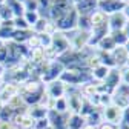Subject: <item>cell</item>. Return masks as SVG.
Here are the masks:
<instances>
[{
	"mask_svg": "<svg viewBox=\"0 0 129 129\" xmlns=\"http://www.w3.org/2000/svg\"><path fill=\"white\" fill-rule=\"evenodd\" d=\"M77 20H78V14L75 11V8H71L64 15L58 20H55V29L58 32H63V34H66V32H71L74 29H77Z\"/></svg>",
	"mask_w": 129,
	"mask_h": 129,
	"instance_id": "6da1fadb",
	"label": "cell"
},
{
	"mask_svg": "<svg viewBox=\"0 0 129 129\" xmlns=\"http://www.w3.org/2000/svg\"><path fill=\"white\" fill-rule=\"evenodd\" d=\"M63 71H64V66H63V64H61L58 60H52V61L48 63V68H46V71L42 74L40 82H42L43 85H46V83H49V82H54V80H58Z\"/></svg>",
	"mask_w": 129,
	"mask_h": 129,
	"instance_id": "7a4b0ae2",
	"label": "cell"
},
{
	"mask_svg": "<svg viewBox=\"0 0 129 129\" xmlns=\"http://www.w3.org/2000/svg\"><path fill=\"white\" fill-rule=\"evenodd\" d=\"M51 48L54 49V52H55V55L58 57V55H61V54H64L66 51H69L71 49V45H69V40H68V37L63 34V32H54V34L51 36Z\"/></svg>",
	"mask_w": 129,
	"mask_h": 129,
	"instance_id": "3957f363",
	"label": "cell"
},
{
	"mask_svg": "<svg viewBox=\"0 0 129 129\" xmlns=\"http://www.w3.org/2000/svg\"><path fill=\"white\" fill-rule=\"evenodd\" d=\"M124 5L123 2H118V0H99V6L97 9L105 12L108 17L112 14H117V12H123L124 9Z\"/></svg>",
	"mask_w": 129,
	"mask_h": 129,
	"instance_id": "277c9868",
	"label": "cell"
},
{
	"mask_svg": "<svg viewBox=\"0 0 129 129\" xmlns=\"http://www.w3.org/2000/svg\"><path fill=\"white\" fill-rule=\"evenodd\" d=\"M45 92L54 100L61 99V97L66 95V85L61 80H54V82H49L45 85Z\"/></svg>",
	"mask_w": 129,
	"mask_h": 129,
	"instance_id": "5b68a950",
	"label": "cell"
},
{
	"mask_svg": "<svg viewBox=\"0 0 129 129\" xmlns=\"http://www.w3.org/2000/svg\"><path fill=\"white\" fill-rule=\"evenodd\" d=\"M121 111L120 108H117L115 105H109L106 108H102V114H103V121L112 123V124H117L120 126L121 121Z\"/></svg>",
	"mask_w": 129,
	"mask_h": 129,
	"instance_id": "8992f818",
	"label": "cell"
},
{
	"mask_svg": "<svg viewBox=\"0 0 129 129\" xmlns=\"http://www.w3.org/2000/svg\"><path fill=\"white\" fill-rule=\"evenodd\" d=\"M19 89H20L19 85L11 83V82H3L2 88H0V102H2L3 105H6L14 95L19 94Z\"/></svg>",
	"mask_w": 129,
	"mask_h": 129,
	"instance_id": "52a82bcc",
	"label": "cell"
},
{
	"mask_svg": "<svg viewBox=\"0 0 129 129\" xmlns=\"http://www.w3.org/2000/svg\"><path fill=\"white\" fill-rule=\"evenodd\" d=\"M97 6H99V0H82L77 5H74L78 15H89L97 9Z\"/></svg>",
	"mask_w": 129,
	"mask_h": 129,
	"instance_id": "ba28073f",
	"label": "cell"
},
{
	"mask_svg": "<svg viewBox=\"0 0 129 129\" xmlns=\"http://www.w3.org/2000/svg\"><path fill=\"white\" fill-rule=\"evenodd\" d=\"M126 17L123 12H117V14H112L108 17V26H109V32L112 31H123L124 25H126Z\"/></svg>",
	"mask_w": 129,
	"mask_h": 129,
	"instance_id": "9c48e42d",
	"label": "cell"
},
{
	"mask_svg": "<svg viewBox=\"0 0 129 129\" xmlns=\"http://www.w3.org/2000/svg\"><path fill=\"white\" fill-rule=\"evenodd\" d=\"M111 55H112V58H114L115 66H117L118 69H123V68L126 66L127 58H129V54H127V51L124 49V46H117L115 49L111 52Z\"/></svg>",
	"mask_w": 129,
	"mask_h": 129,
	"instance_id": "30bf717a",
	"label": "cell"
},
{
	"mask_svg": "<svg viewBox=\"0 0 129 129\" xmlns=\"http://www.w3.org/2000/svg\"><path fill=\"white\" fill-rule=\"evenodd\" d=\"M78 92H80V95H82L83 99L89 100L91 97H94L95 94L100 92L99 83H95V82H88V83H85V85H82V86L78 88Z\"/></svg>",
	"mask_w": 129,
	"mask_h": 129,
	"instance_id": "8fae6325",
	"label": "cell"
},
{
	"mask_svg": "<svg viewBox=\"0 0 129 129\" xmlns=\"http://www.w3.org/2000/svg\"><path fill=\"white\" fill-rule=\"evenodd\" d=\"M85 118L80 115V114H68V118H66V126L64 129H82L85 126Z\"/></svg>",
	"mask_w": 129,
	"mask_h": 129,
	"instance_id": "7c38bea8",
	"label": "cell"
},
{
	"mask_svg": "<svg viewBox=\"0 0 129 129\" xmlns=\"http://www.w3.org/2000/svg\"><path fill=\"white\" fill-rule=\"evenodd\" d=\"M117 48V45L114 43V40H112V37L108 34L106 37H103L99 43H97V46L94 48V49L100 51V52H112Z\"/></svg>",
	"mask_w": 129,
	"mask_h": 129,
	"instance_id": "4fadbf2b",
	"label": "cell"
},
{
	"mask_svg": "<svg viewBox=\"0 0 129 129\" xmlns=\"http://www.w3.org/2000/svg\"><path fill=\"white\" fill-rule=\"evenodd\" d=\"M89 20H91V29L92 28H99L108 23V15L99 9H95L92 14H89Z\"/></svg>",
	"mask_w": 129,
	"mask_h": 129,
	"instance_id": "5bb4252c",
	"label": "cell"
},
{
	"mask_svg": "<svg viewBox=\"0 0 129 129\" xmlns=\"http://www.w3.org/2000/svg\"><path fill=\"white\" fill-rule=\"evenodd\" d=\"M109 71H111V68L105 66V64H100V66L94 68V69L91 71V77H92V82H95V83H102L103 80L106 78V75L109 74Z\"/></svg>",
	"mask_w": 129,
	"mask_h": 129,
	"instance_id": "9a60e30c",
	"label": "cell"
},
{
	"mask_svg": "<svg viewBox=\"0 0 129 129\" xmlns=\"http://www.w3.org/2000/svg\"><path fill=\"white\" fill-rule=\"evenodd\" d=\"M34 34L31 29H28V31H23V29H15L14 31V34H12V39H11V42L12 43H17V45H25L26 42H28V39Z\"/></svg>",
	"mask_w": 129,
	"mask_h": 129,
	"instance_id": "2e32d148",
	"label": "cell"
},
{
	"mask_svg": "<svg viewBox=\"0 0 129 129\" xmlns=\"http://www.w3.org/2000/svg\"><path fill=\"white\" fill-rule=\"evenodd\" d=\"M26 112L34 120H39V118H46L49 111H48L46 108H43V106H40V105H36V106H29Z\"/></svg>",
	"mask_w": 129,
	"mask_h": 129,
	"instance_id": "e0dca14e",
	"label": "cell"
},
{
	"mask_svg": "<svg viewBox=\"0 0 129 129\" xmlns=\"http://www.w3.org/2000/svg\"><path fill=\"white\" fill-rule=\"evenodd\" d=\"M85 121L88 124H92V126H99L100 123H103V114H102V108H95L91 114L85 118Z\"/></svg>",
	"mask_w": 129,
	"mask_h": 129,
	"instance_id": "ac0fdd59",
	"label": "cell"
},
{
	"mask_svg": "<svg viewBox=\"0 0 129 129\" xmlns=\"http://www.w3.org/2000/svg\"><path fill=\"white\" fill-rule=\"evenodd\" d=\"M5 5L12 11L14 17H22L25 14V8H23V3L17 2V0H5Z\"/></svg>",
	"mask_w": 129,
	"mask_h": 129,
	"instance_id": "d6986e66",
	"label": "cell"
},
{
	"mask_svg": "<svg viewBox=\"0 0 129 129\" xmlns=\"http://www.w3.org/2000/svg\"><path fill=\"white\" fill-rule=\"evenodd\" d=\"M55 112H58V114H68L69 112V108H68V100L66 97H61V99H57L54 102V109Z\"/></svg>",
	"mask_w": 129,
	"mask_h": 129,
	"instance_id": "ffe728a7",
	"label": "cell"
},
{
	"mask_svg": "<svg viewBox=\"0 0 129 129\" xmlns=\"http://www.w3.org/2000/svg\"><path fill=\"white\" fill-rule=\"evenodd\" d=\"M77 29L78 31H83V32H91V20H89V15H78Z\"/></svg>",
	"mask_w": 129,
	"mask_h": 129,
	"instance_id": "44dd1931",
	"label": "cell"
},
{
	"mask_svg": "<svg viewBox=\"0 0 129 129\" xmlns=\"http://www.w3.org/2000/svg\"><path fill=\"white\" fill-rule=\"evenodd\" d=\"M40 17H42V15H40L39 11H25V14H23V19L26 20V23L29 25V28L34 26V25L39 22Z\"/></svg>",
	"mask_w": 129,
	"mask_h": 129,
	"instance_id": "7402d4cb",
	"label": "cell"
},
{
	"mask_svg": "<svg viewBox=\"0 0 129 129\" xmlns=\"http://www.w3.org/2000/svg\"><path fill=\"white\" fill-rule=\"evenodd\" d=\"M109 36L112 37V40H114V43L117 46H124L126 42H127V39H126L123 31H112V32H109Z\"/></svg>",
	"mask_w": 129,
	"mask_h": 129,
	"instance_id": "603a6c76",
	"label": "cell"
},
{
	"mask_svg": "<svg viewBox=\"0 0 129 129\" xmlns=\"http://www.w3.org/2000/svg\"><path fill=\"white\" fill-rule=\"evenodd\" d=\"M34 124H36V120L26 112L22 118V121H20V124H19V127L20 129H34Z\"/></svg>",
	"mask_w": 129,
	"mask_h": 129,
	"instance_id": "cb8c5ba5",
	"label": "cell"
},
{
	"mask_svg": "<svg viewBox=\"0 0 129 129\" xmlns=\"http://www.w3.org/2000/svg\"><path fill=\"white\" fill-rule=\"evenodd\" d=\"M0 20H2V22H11V20H14V14H12V11L6 5L0 8Z\"/></svg>",
	"mask_w": 129,
	"mask_h": 129,
	"instance_id": "d4e9b609",
	"label": "cell"
},
{
	"mask_svg": "<svg viewBox=\"0 0 129 129\" xmlns=\"http://www.w3.org/2000/svg\"><path fill=\"white\" fill-rule=\"evenodd\" d=\"M25 45H26V48H28L29 51L36 49V48H40V37H39V34H32Z\"/></svg>",
	"mask_w": 129,
	"mask_h": 129,
	"instance_id": "484cf974",
	"label": "cell"
},
{
	"mask_svg": "<svg viewBox=\"0 0 129 129\" xmlns=\"http://www.w3.org/2000/svg\"><path fill=\"white\" fill-rule=\"evenodd\" d=\"M12 23H14V29H23V31L31 29V28H29V25L26 23V20L23 19V15H22V17H14Z\"/></svg>",
	"mask_w": 129,
	"mask_h": 129,
	"instance_id": "4316f807",
	"label": "cell"
},
{
	"mask_svg": "<svg viewBox=\"0 0 129 129\" xmlns=\"http://www.w3.org/2000/svg\"><path fill=\"white\" fill-rule=\"evenodd\" d=\"M109 105H112V94L100 92V105H99V108H106Z\"/></svg>",
	"mask_w": 129,
	"mask_h": 129,
	"instance_id": "83f0119b",
	"label": "cell"
},
{
	"mask_svg": "<svg viewBox=\"0 0 129 129\" xmlns=\"http://www.w3.org/2000/svg\"><path fill=\"white\" fill-rule=\"evenodd\" d=\"M23 8L25 11H39V3H37V0H25Z\"/></svg>",
	"mask_w": 129,
	"mask_h": 129,
	"instance_id": "f1b7e54d",
	"label": "cell"
},
{
	"mask_svg": "<svg viewBox=\"0 0 129 129\" xmlns=\"http://www.w3.org/2000/svg\"><path fill=\"white\" fill-rule=\"evenodd\" d=\"M121 72V85L129 88V66H124L123 69H120Z\"/></svg>",
	"mask_w": 129,
	"mask_h": 129,
	"instance_id": "f546056e",
	"label": "cell"
},
{
	"mask_svg": "<svg viewBox=\"0 0 129 129\" xmlns=\"http://www.w3.org/2000/svg\"><path fill=\"white\" fill-rule=\"evenodd\" d=\"M49 124H51V123H49V120H48V117H46V118H39V120H36L34 129H46Z\"/></svg>",
	"mask_w": 129,
	"mask_h": 129,
	"instance_id": "4dcf8cb0",
	"label": "cell"
},
{
	"mask_svg": "<svg viewBox=\"0 0 129 129\" xmlns=\"http://www.w3.org/2000/svg\"><path fill=\"white\" fill-rule=\"evenodd\" d=\"M120 124L121 126H129V106L121 111V121H120Z\"/></svg>",
	"mask_w": 129,
	"mask_h": 129,
	"instance_id": "1f68e13d",
	"label": "cell"
},
{
	"mask_svg": "<svg viewBox=\"0 0 129 129\" xmlns=\"http://www.w3.org/2000/svg\"><path fill=\"white\" fill-rule=\"evenodd\" d=\"M97 129H118L117 124H112V123H108V121H103L97 126Z\"/></svg>",
	"mask_w": 129,
	"mask_h": 129,
	"instance_id": "d6a6232c",
	"label": "cell"
},
{
	"mask_svg": "<svg viewBox=\"0 0 129 129\" xmlns=\"http://www.w3.org/2000/svg\"><path fill=\"white\" fill-rule=\"evenodd\" d=\"M123 32H124V36H126V39L129 40V20L126 22V25H124V28H123Z\"/></svg>",
	"mask_w": 129,
	"mask_h": 129,
	"instance_id": "836d02e7",
	"label": "cell"
},
{
	"mask_svg": "<svg viewBox=\"0 0 129 129\" xmlns=\"http://www.w3.org/2000/svg\"><path fill=\"white\" fill-rule=\"evenodd\" d=\"M123 14H124V17H126V20H129V2L124 5V9H123Z\"/></svg>",
	"mask_w": 129,
	"mask_h": 129,
	"instance_id": "e575fe53",
	"label": "cell"
},
{
	"mask_svg": "<svg viewBox=\"0 0 129 129\" xmlns=\"http://www.w3.org/2000/svg\"><path fill=\"white\" fill-rule=\"evenodd\" d=\"M82 129H97V126H92V124H88V123H85V126H83Z\"/></svg>",
	"mask_w": 129,
	"mask_h": 129,
	"instance_id": "d590c367",
	"label": "cell"
},
{
	"mask_svg": "<svg viewBox=\"0 0 129 129\" xmlns=\"http://www.w3.org/2000/svg\"><path fill=\"white\" fill-rule=\"evenodd\" d=\"M124 49H126V51H127V54H129V40H127V42H126V45H124Z\"/></svg>",
	"mask_w": 129,
	"mask_h": 129,
	"instance_id": "8d00e7d4",
	"label": "cell"
},
{
	"mask_svg": "<svg viewBox=\"0 0 129 129\" xmlns=\"http://www.w3.org/2000/svg\"><path fill=\"white\" fill-rule=\"evenodd\" d=\"M3 71H5V68H3V64H0V75L3 74Z\"/></svg>",
	"mask_w": 129,
	"mask_h": 129,
	"instance_id": "74e56055",
	"label": "cell"
},
{
	"mask_svg": "<svg viewBox=\"0 0 129 129\" xmlns=\"http://www.w3.org/2000/svg\"><path fill=\"white\" fill-rule=\"evenodd\" d=\"M118 129H129V126H121V124H120V126H118Z\"/></svg>",
	"mask_w": 129,
	"mask_h": 129,
	"instance_id": "f35d334b",
	"label": "cell"
},
{
	"mask_svg": "<svg viewBox=\"0 0 129 129\" xmlns=\"http://www.w3.org/2000/svg\"><path fill=\"white\" fill-rule=\"evenodd\" d=\"M2 85H3V77L0 75V88H2Z\"/></svg>",
	"mask_w": 129,
	"mask_h": 129,
	"instance_id": "ab89813d",
	"label": "cell"
},
{
	"mask_svg": "<svg viewBox=\"0 0 129 129\" xmlns=\"http://www.w3.org/2000/svg\"><path fill=\"white\" fill-rule=\"evenodd\" d=\"M2 6H5V0H0V8Z\"/></svg>",
	"mask_w": 129,
	"mask_h": 129,
	"instance_id": "60d3db41",
	"label": "cell"
},
{
	"mask_svg": "<svg viewBox=\"0 0 129 129\" xmlns=\"http://www.w3.org/2000/svg\"><path fill=\"white\" fill-rule=\"evenodd\" d=\"M78 2H82V0H72V3H74V5H77Z\"/></svg>",
	"mask_w": 129,
	"mask_h": 129,
	"instance_id": "b9f144b4",
	"label": "cell"
},
{
	"mask_svg": "<svg viewBox=\"0 0 129 129\" xmlns=\"http://www.w3.org/2000/svg\"><path fill=\"white\" fill-rule=\"evenodd\" d=\"M118 2H123V3H127V2H129V0H118Z\"/></svg>",
	"mask_w": 129,
	"mask_h": 129,
	"instance_id": "7bdbcfd3",
	"label": "cell"
},
{
	"mask_svg": "<svg viewBox=\"0 0 129 129\" xmlns=\"http://www.w3.org/2000/svg\"><path fill=\"white\" fill-rule=\"evenodd\" d=\"M17 2H20V3H23V2H25V0H17Z\"/></svg>",
	"mask_w": 129,
	"mask_h": 129,
	"instance_id": "ee69618b",
	"label": "cell"
},
{
	"mask_svg": "<svg viewBox=\"0 0 129 129\" xmlns=\"http://www.w3.org/2000/svg\"><path fill=\"white\" fill-rule=\"evenodd\" d=\"M126 66H129V58H127V63H126Z\"/></svg>",
	"mask_w": 129,
	"mask_h": 129,
	"instance_id": "f6af8a7d",
	"label": "cell"
},
{
	"mask_svg": "<svg viewBox=\"0 0 129 129\" xmlns=\"http://www.w3.org/2000/svg\"><path fill=\"white\" fill-rule=\"evenodd\" d=\"M127 99H129V88H127Z\"/></svg>",
	"mask_w": 129,
	"mask_h": 129,
	"instance_id": "bcb514c9",
	"label": "cell"
},
{
	"mask_svg": "<svg viewBox=\"0 0 129 129\" xmlns=\"http://www.w3.org/2000/svg\"><path fill=\"white\" fill-rule=\"evenodd\" d=\"M0 25H2V20H0Z\"/></svg>",
	"mask_w": 129,
	"mask_h": 129,
	"instance_id": "7dc6e473",
	"label": "cell"
}]
</instances>
